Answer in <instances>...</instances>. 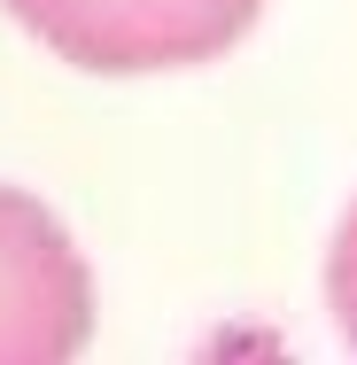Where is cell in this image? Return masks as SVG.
I'll list each match as a JSON object with an SVG mask.
<instances>
[{
    "instance_id": "obj_1",
    "label": "cell",
    "mask_w": 357,
    "mask_h": 365,
    "mask_svg": "<svg viewBox=\"0 0 357 365\" xmlns=\"http://www.w3.org/2000/svg\"><path fill=\"white\" fill-rule=\"evenodd\" d=\"M47 55L101 78H148V71H195L217 63L264 0H0Z\"/></svg>"
},
{
    "instance_id": "obj_3",
    "label": "cell",
    "mask_w": 357,
    "mask_h": 365,
    "mask_svg": "<svg viewBox=\"0 0 357 365\" xmlns=\"http://www.w3.org/2000/svg\"><path fill=\"white\" fill-rule=\"evenodd\" d=\"M326 319H334V334L357 358V202L342 210L334 241H326Z\"/></svg>"
},
{
    "instance_id": "obj_2",
    "label": "cell",
    "mask_w": 357,
    "mask_h": 365,
    "mask_svg": "<svg viewBox=\"0 0 357 365\" xmlns=\"http://www.w3.org/2000/svg\"><path fill=\"white\" fill-rule=\"evenodd\" d=\"M93 342V272L39 195L0 187V365H78Z\"/></svg>"
}]
</instances>
